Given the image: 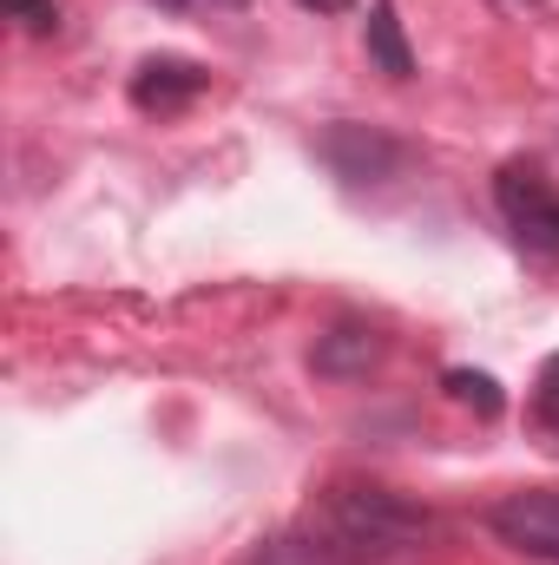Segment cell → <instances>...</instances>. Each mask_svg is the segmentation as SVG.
I'll list each match as a JSON object with an SVG mask.
<instances>
[{
	"mask_svg": "<svg viewBox=\"0 0 559 565\" xmlns=\"http://www.w3.org/2000/svg\"><path fill=\"white\" fill-rule=\"evenodd\" d=\"M441 388H447V402L474 408L481 422H500V415H507V388H500L487 369H447V375H441Z\"/></svg>",
	"mask_w": 559,
	"mask_h": 565,
	"instance_id": "obj_8",
	"label": "cell"
},
{
	"mask_svg": "<svg viewBox=\"0 0 559 565\" xmlns=\"http://www.w3.org/2000/svg\"><path fill=\"white\" fill-rule=\"evenodd\" d=\"M316 158H323L349 191L395 184V178L415 164V151L395 139V132H382V126H356V119H336V126L316 139Z\"/></svg>",
	"mask_w": 559,
	"mask_h": 565,
	"instance_id": "obj_3",
	"label": "cell"
},
{
	"mask_svg": "<svg viewBox=\"0 0 559 565\" xmlns=\"http://www.w3.org/2000/svg\"><path fill=\"white\" fill-rule=\"evenodd\" d=\"M494 204H500V224L514 231V244H520L527 257L559 264V184L547 171H534V164H500Z\"/></svg>",
	"mask_w": 559,
	"mask_h": 565,
	"instance_id": "obj_2",
	"label": "cell"
},
{
	"mask_svg": "<svg viewBox=\"0 0 559 565\" xmlns=\"http://www.w3.org/2000/svg\"><path fill=\"white\" fill-rule=\"evenodd\" d=\"M158 7H171V13H184V7H224L231 13V7H251V0H158Z\"/></svg>",
	"mask_w": 559,
	"mask_h": 565,
	"instance_id": "obj_12",
	"label": "cell"
},
{
	"mask_svg": "<svg viewBox=\"0 0 559 565\" xmlns=\"http://www.w3.org/2000/svg\"><path fill=\"white\" fill-rule=\"evenodd\" d=\"M514 7H540V0H514Z\"/></svg>",
	"mask_w": 559,
	"mask_h": 565,
	"instance_id": "obj_14",
	"label": "cell"
},
{
	"mask_svg": "<svg viewBox=\"0 0 559 565\" xmlns=\"http://www.w3.org/2000/svg\"><path fill=\"white\" fill-rule=\"evenodd\" d=\"M244 565H336L309 533H271V540H257L251 553H244Z\"/></svg>",
	"mask_w": 559,
	"mask_h": 565,
	"instance_id": "obj_9",
	"label": "cell"
},
{
	"mask_svg": "<svg viewBox=\"0 0 559 565\" xmlns=\"http://www.w3.org/2000/svg\"><path fill=\"white\" fill-rule=\"evenodd\" d=\"M303 533L336 565H415L441 546V520L376 480H336L316 493Z\"/></svg>",
	"mask_w": 559,
	"mask_h": 565,
	"instance_id": "obj_1",
	"label": "cell"
},
{
	"mask_svg": "<svg viewBox=\"0 0 559 565\" xmlns=\"http://www.w3.org/2000/svg\"><path fill=\"white\" fill-rule=\"evenodd\" d=\"M534 427L559 440V355H547V369H540V382H534Z\"/></svg>",
	"mask_w": 559,
	"mask_h": 565,
	"instance_id": "obj_10",
	"label": "cell"
},
{
	"mask_svg": "<svg viewBox=\"0 0 559 565\" xmlns=\"http://www.w3.org/2000/svg\"><path fill=\"white\" fill-rule=\"evenodd\" d=\"M487 526H494L514 553L559 565V487H520V493H500V500L487 507Z\"/></svg>",
	"mask_w": 559,
	"mask_h": 565,
	"instance_id": "obj_5",
	"label": "cell"
},
{
	"mask_svg": "<svg viewBox=\"0 0 559 565\" xmlns=\"http://www.w3.org/2000/svg\"><path fill=\"white\" fill-rule=\"evenodd\" d=\"M296 7H303V13H349L356 0H296Z\"/></svg>",
	"mask_w": 559,
	"mask_h": 565,
	"instance_id": "obj_13",
	"label": "cell"
},
{
	"mask_svg": "<svg viewBox=\"0 0 559 565\" xmlns=\"http://www.w3.org/2000/svg\"><path fill=\"white\" fill-rule=\"evenodd\" d=\"M204 93H211V66H198L184 53H145L133 66V79H126V99L145 119H171V113L198 106Z\"/></svg>",
	"mask_w": 559,
	"mask_h": 565,
	"instance_id": "obj_4",
	"label": "cell"
},
{
	"mask_svg": "<svg viewBox=\"0 0 559 565\" xmlns=\"http://www.w3.org/2000/svg\"><path fill=\"white\" fill-rule=\"evenodd\" d=\"M362 46H369V66L382 73V79H415V46H409V33H402V20H395V0H376L369 7V26H362Z\"/></svg>",
	"mask_w": 559,
	"mask_h": 565,
	"instance_id": "obj_7",
	"label": "cell"
},
{
	"mask_svg": "<svg viewBox=\"0 0 559 565\" xmlns=\"http://www.w3.org/2000/svg\"><path fill=\"white\" fill-rule=\"evenodd\" d=\"M0 7H7V20L20 33H60V7L53 0H0Z\"/></svg>",
	"mask_w": 559,
	"mask_h": 565,
	"instance_id": "obj_11",
	"label": "cell"
},
{
	"mask_svg": "<svg viewBox=\"0 0 559 565\" xmlns=\"http://www.w3.org/2000/svg\"><path fill=\"white\" fill-rule=\"evenodd\" d=\"M382 362H389V335H382L376 322H356V316L329 322V329L316 335V349H309V369H316L323 382H369Z\"/></svg>",
	"mask_w": 559,
	"mask_h": 565,
	"instance_id": "obj_6",
	"label": "cell"
}]
</instances>
